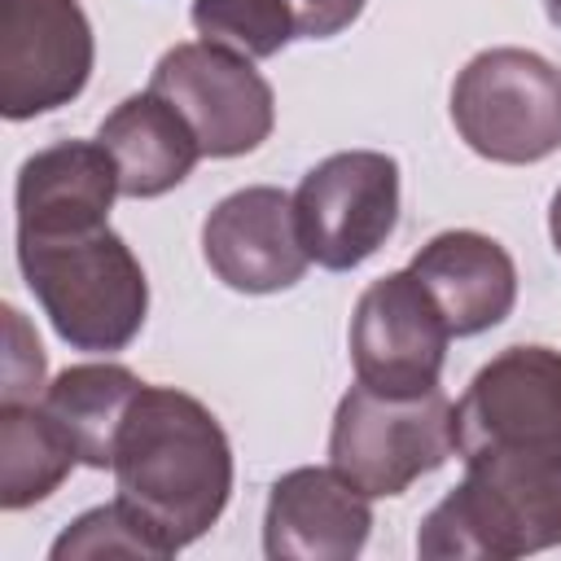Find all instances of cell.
I'll use <instances>...</instances> for the list:
<instances>
[{"label":"cell","mask_w":561,"mask_h":561,"mask_svg":"<svg viewBox=\"0 0 561 561\" xmlns=\"http://www.w3.org/2000/svg\"><path fill=\"white\" fill-rule=\"evenodd\" d=\"M110 473L118 500L131 504L175 557L224 517L237 469L232 443L202 399L145 381L118 430Z\"/></svg>","instance_id":"cell-1"},{"label":"cell","mask_w":561,"mask_h":561,"mask_svg":"<svg viewBox=\"0 0 561 561\" xmlns=\"http://www.w3.org/2000/svg\"><path fill=\"white\" fill-rule=\"evenodd\" d=\"M561 543V447L478 451L465 478L421 517L425 561H513Z\"/></svg>","instance_id":"cell-2"},{"label":"cell","mask_w":561,"mask_h":561,"mask_svg":"<svg viewBox=\"0 0 561 561\" xmlns=\"http://www.w3.org/2000/svg\"><path fill=\"white\" fill-rule=\"evenodd\" d=\"M18 267L53 333L70 351H127L149 316V280L131 245L110 228L18 232Z\"/></svg>","instance_id":"cell-3"},{"label":"cell","mask_w":561,"mask_h":561,"mask_svg":"<svg viewBox=\"0 0 561 561\" xmlns=\"http://www.w3.org/2000/svg\"><path fill=\"white\" fill-rule=\"evenodd\" d=\"M456 456L451 403L443 386L416 394H390L355 381L329 425V465L364 495H403L416 478L443 469Z\"/></svg>","instance_id":"cell-4"},{"label":"cell","mask_w":561,"mask_h":561,"mask_svg":"<svg viewBox=\"0 0 561 561\" xmlns=\"http://www.w3.org/2000/svg\"><path fill=\"white\" fill-rule=\"evenodd\" d=\"M451 123L486 162H543L561 149V70L530 48H482L451 83Z\"/></svg>","instance_id":"cell-5"},{"label":"cell","mask_w":561,"mask_h":561,"mask_svg":"<svg viewBox=\"0 0 561 561\" xmlns=\"http://www.w3.org/2000/svg\"><path fill=\"white\" fill-rule=\"evenodd\" d=\"M399 162L381 149L320 158L294 188V215L311 263L324 272L368 263L399 228Z\"/></svg>","instance_id":"cell-6"},{"label":"cell","mask_w":561,"mask_h":561,"mask_svg":"<svg viewBox=\"0 0 561 561\" xmlns=\"http://www.w3.org/2000/svg\"><path fill=\"white\" fill-rule=\"evenodd\" d=\"M149 92L180 110L206 158L254 153L276 127L272 83L254 70L250 57L206 39L167 48L149 75Z\"/></svg>","instance_id":"cell-7"},{"label":"cell","mask_w":561,"mask_h":561,"mask_svg":"<svg viewBox=\"0 0 561 561\" xmlns=\"http://www.w3.org/2000/svg\"><path fill=\"white\" fill-rule=\"evenodd\" d=\"M96 66L79 0H0V114L26 123L70 105Z\"/></svg>","instance_id":"cell-8"},{"label":"cell","mask_w":561,"mask_h":561,"mask_svg":"<svg viewBox=\"0 0 561 561\" xmlns=\"http://www.w3.org/2000/svg\"><path fill=\"white\" fill-rule=\"evenodd\" d=\"M456 456L561 447V351L517 342L491 355L451 408Z\"/></svg>","instance_id":"cell-9"},{"label":"cell","mask_w":561,"mask_h":561,"mask_svg":"<svg viewBox=\"0 0 561 561\" xmlns=\"http://www.w3.org/2000/svg\"><path fill=\"white\" fill-rule=\"evenodd\" d=\"M451 329L430 289L403 267L373 280L351 311V364L355 381L390 394L434 390L443 381Z\"/></svg>","instance_id":"cell-10"},{"label":"cell","mask_w":561,"mask_h":561,"mask_svg":"<svg viewBox=\"0 0 561 561\" xmlns=\"http://www.w3.org/2000/svg\"><path fill=\"white\" fill-rule=\"evenodd\" d=\"M202 259L237 294H280L298 285L311 254L298 232L294 193L245 184L219 197L202 224Z\"/></svg>","instance_id":"cell-11"},{"label":"cell","mask_w":561,"mask_h":561,"mask_svg":"<svg viewBox=\"0 0 561 561\" xmlns=\"http://www.w3.org/2000/svg\"><path fill=\"white\" fill-rule=\"evenodd\" d=\"M373 535V495L333 465L280 473L263 508V552L272 561H351Z\"/></svg>","instance_id":"cell-12"},{"label":"cell","mask_w":561,"mask_h":561,"mask_svg":"<svg viewBox=\"0 0 561 561\" xmlns=\"http://www.w3.org/2000/svg\"><path fill=\"white\" fill-rule=\"evenodd\" d=\"M408 272L430 289L451 337H478V333L504 324L517 302L513 254L478 228L434 232L412 254Z\"/></svg>","instance_id":"cell-13"},{"label":"cell","mask_w":561,"mask_h":561,"mask_svg":"<svg viewBox=\"0 0 561 561\" xmlns=\"http://www.w3.org/2000/svg\"><path fill=\"white\" fill-rule=\"evenodd\" d=\"M114 197L123 193L105 145L57 140L48 149H35L18 171V232H75L110 224Z\"/></svg>","instance_id":"cell-14"},{"label":"cell","mask_w":561,"mask_h":561,"mask_svg":"<svg viewBox=\"0 0 561 561\" xmlns=\"http://www.w3.org/2000/svg\"><path fill=\"white\" fill-rule=\"evenodd\" d=\"M96 140L114 158L118 193L149 202L171 193L193 175V167L206 158L193 127L180 118L175 105H167L158 92H131L123 96L96 127Z\"/></svg>","instance_id":"cell-15"},{"label":"cell","mask_w":561,"mask_h":561,"mask_svg":"<svg viewBox=\"0 0 561 561\" xmlns=\"http://www.w3.org/2000/svg\"><path fill=\"white\" fill-rule=\"evenodd\" d=\"M140 377L127 364L92 359V364H70L44 386V408L61 421V430L75 438L79 460L88 469H110L114 465V443L118 430L140 394Z\"/></svg>","instance_id":"cell-16"},{"label":"cell","mask_w":561,"mask_h":561,"mask_svg":"<svg viewBox=\"0 0 561 561\" xmlns=\"http://www.w3.org/2000/svg\"><path fill=\"white\" fill-rule=\"evenodd\" d=\"M79 447L61 421L35 403H0V508L22 513L48 500L75 473Z\"/></svg>","instance_id":"cell-17"},{"label":"cell","mask_w":561,"mask_h":561,"mask_svg":"<svg viewBox=\"0 0 561 561\" xmlns=\"http://www.w3.org/2000/svg\"><path fill=\"white\" fill-rule=\"evenodd\" d=\"M188 22L206 44L250 61H267L298 39L289 0H193Z\"/></svg>","instance_id":"cell-18"},{"label":"cell","mask_w":561,"mask_h":561,"mask_svg":"<svg viewBox=\"0 0 561 561\" xmlns=\"http://www.w3.org/2000/svg\"><path fill=\"white\" fill-rule=\"evenodd\" d=\"M48 557L53 561H79V557H171V552L149 530V522L114 495L110 504H96V508L79 513L53 539Z\"/></svg>","instance_id":"cell-19"},{"label":"cell","mask_w":561,"mask_h":561,"mask_svg":"<svg viewBox=\"0 0 561 561\" xmlns=\"http://www.w3.org/2000/svg\"><path fill=\"white\" fill-rule=\"evenodd\" d=\"M4 386H0V403H35L44 394V346L35 337V329L26 324V316L18 307H4Z\"/></svg>","instance_id":"cell-20"},{"label":"cell","mask_w":561,"mask_h":561,"mask_svg":"<svg viewBox=\"0 0 561 561\" xmlns=\"http://www.w3.org/2000/svg\"><path fill=\"white\" fill-rule=\"evenodd\" d=\"M364 4L368 0H289L298 39H333V35H342L364 13Z\"/></svg>","instance_id":"cell-21"},{"label":"cell","mask_w":561,"mask_h":561,"mask_svg":"<svg viewBox=\"0 0 561 561\" xmlns=\"http://www.w3.org/2000/svg\"><path fill=\"white\" fill-rule=\"evenodd\" d=\"M548 237H552V250L561 254V188L552 193V206H548Z\"/></svg>","instance_id":"cell-22"},{"label":"cell","mask_w":561,"mask_h":561,"mask_svg":"<svg viewBox=\"0 0 561 561\" xmlns=\"http://www.w3.org/2000/svg\"><path fill=\"white\" fill-rule=\"evenodd\" d=\"M543 9H548V22L561 26V0H543Z\"/></svg>","instance_id":"cell-23"}]
</instances>
